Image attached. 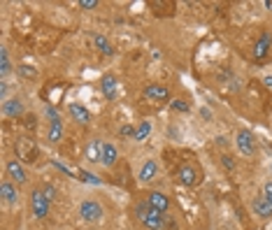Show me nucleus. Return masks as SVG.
I'll list each match as a JSON object with an SVG mask.
<instances>
[{
	"label": "nucleus",
	"instance_id": "nucleus-1",
	"mask_svg": "<svg viewBox=\"0 0 272 230\" xmlns=\"http://www.w3.org/2000/svg\"><path fill=\"white\" fill-rule=\"evenodd\" d=\"M133 212H135L137 221H140V223L144 225L147 230H163V225H165V214H161L158 209H154L152 205L147 203V200H140V203H135Z\"/></svg>",
	"mask_w": 272,
	"mask_h": 230
},
{
	"label": "nucleus",
	"instance_id": "nucleus-2",
	"mask_svg": "<svg viewBox=\"0 0 272 230\" xmlns=\"http://www.w3.org/2000/svg\"><path fill=\"white\" fill-rule=\"evenodd\" d=\"M49 200L44 198L42 191H33L31 193V209H33V216L35 219H44L49 214Z\"/></svg>",
	"mask_w": 272,
	"mask_h": 230
},
{
	"label": "nucleus",
	"instance_id": "nucleus-3",
	"mask_svg": "<svg viewBox=\"0 0 272 230\" xmlns=\"http://www.w3.org/2000/svg\"><path fill=\"white\" fill-rule=\"evenodd\" d=\"M79 216H82L84 221H88V223H93V221H98L100 216H103V207H100V203H96V200H84V203L79 205Z\"/></svg>",
	"mask_w": 272,
	"mask_h": 230
},
{
	"label": "nucleus",
	"instance_id": "nucleus-4",
	"mask_svg": "<svg viewBox=\"0 0 272 230\" xmlns=\"http://www.w3.org/2000/svg\"><path fill=\"white\" fill-rule=\"evenodd\" d=\"M5 170H7V177H10V181H14V184H26V181H28V175H26V170H23V165L19 163L17 158L7 160Z\"/></svg>",
	"mask_w": 272,
	"mask_h": 230
},
{
	"label": "nucleus",
	"instance_id": "nucleus-5",
	"mask_svg": "<svg viewBox=\"0 0 272 230\" xmlns=\"http://www.w3.org/2000/svg\"><path fill=\"white\" fill-rule=\"evenodd\" d=\"M147 203L152 205L154 209H158L161 214H168V209H170L168 195H165V193H161V191H149L147 193Z\"/></svg>",
	"mask_w": 272,
	"mask_h": 230
},
{
	"label": "nucleus",
	"instance_id": "nucleus-6",
	"mask_svg": "<svg viewBox=\"0 0 272 230\" xmlns=\"http://www.w3.org/2000/svg\"><path fill=\"white\" fill-rule=\"evenodd\" d=\"M237 149L245 156H254L256 147H254V135H251L249 130H239L237 133Z\"/></svg>",
	"mask_w": 272,
	"mask_h": 230
},
{
	"label": "nucleus",
	"instance_id": "nucleus-7",
	"mask_svg": "<svg viewBox=\"0 0 272 230\" xmlns=\"http://www.w3.org/2000/svg\"><path fill=\"white\" fill-rule=\"evenodd\" d=\"M68 112H70V116H72V121H77V123H88L91 121V112L84 107V105H77V103H70L68 105Z\"/></svg>",
	"mask_w": 272,
	"mask_h": 230
},
{
	"label": "nucleus",
	"instance_id": "nucleus-8",
	"mask_svg": "<svg viewBox=\"0 0 272 230\" xmlns=\"http://www.w3.org/2000/svg\"><path fill=\"white\" fill-rule=\"evenodd\" d=\"M0 195H3V200H5L7 205H17L19 193H17V186H14V181H10V179L3 181V186H0Z\"/></svg>",
	"mask_w": 272,
	"mask_h": 230
},
{
	"label": "nucleus",
	"instance_id": "nucleus-9",
	"mask_svg": "<svg viewBox=\"0 0 272 230\" xmlns=\"http://www.w3.org/2000/svg\"><path fill=\"white\" fill-rule=\"evenodd\" d=\"M21 112H23V103L19 98H10L3 103V114H5L7 119H17Z\"/></svg>",
	"mask_w": 272,
	"mask_h": 230
},
{
	"label": "nucleus",
	"instance_id": "nucleus-10",
	"mask_svg": "<svg viewBox=\"0 0 272 230\" xmlns=\"http://www.w3.org/2000/svg\"><path fill=\"white\" fill-rule=\"evenodd\" d=\"M116 158H119V151H116L114 144L109 142H103V151H100V163L105 165V168H109V165H114Z\"/></svg>",
	"mask_w": 272,
	"mask_h": 230
},
{
	"label": "nucleus",
	"instance_id": "nucleus-11",
	"mask_svg": "<svg viewBox=\"0 0 272 230\" xmlns=\"http://www.w3.org/2000/svg\"><path fill=\"white\" fill-rule=\"evenodd\" d=\"M144 95L149 100H168L170 98V88L163 84H152V86L144 88Z\"/></svg>",
	"mask_w": 272,
	"mask_h": 230
},
{
	"label": "nucleus",
	"instance_id": "nucleus-12",
	"mask_svg": "<svg viewBox=\"0 0 272 230\" xmlns=\"http://www.w3.org/2000/svg\"><path fill=\"white\" fill-rule=\"evenodd\" d=\"M177 177H179V181L184 184V186H193L198 181V172L196 168H191V165H182L179 172H177Z\"/></svg>",
	"mask_w": 272,
	"mask_h": 230
},
{
	"label": "nucleus",
	"instance_id": "nucleus-13",
	"mask_svg": "<svg viewBox=\"0 0 272 230\" xmlns=\"http://www.w3.org/2000/svg\"><path fill=\"white\" fill-rule=\"evenodd\" d=\"M254 212L261 216V219H270L272 216V203L270 200H265L263 195H258L254 200Z\"/></svg>",
	"mask_w": 272,
	"mask_h": 230
},
{
	"label": "nucleus",
	"instance_id": "nucleus-14",
	"mask_svg": "<svg viewBox=\"0 0 272 230\" xmlns=\"http://www.w3.org/2000/svg\"><path fill=\"white\" fill-rule=\"evenodd\" d=\"M17 151L23 156V160H31V163H33L35 156H38V149H35L33 144L28 142V140H21V142L17 144Z\"/></svg>",
	"mask_w": 272,
	"mask_h": 230
},
{
	"label": "nucleus",
	"instance_id": "nucleus-15",
	"mask_svg": "<svg viewBox=\"0 0 272 230\" xmlns=\"http://www.w3.org/2000/svg\"><path fill=\"white\" fill-rule=\"evenodd\" d=\"M100 151H103V142H98V140H91L86 144V158L91 163H98L100 160Z\"/></svg>",
	"mask_w": 272,
	"mask_h": 230
},
{
	"label": "nucleus",
	"instance_id": "nucleus-16",
	"mask_svg": "<svg viewBox=\"0 0 272 230\" xmlns=\"http://www.w3.org/2000/svg\"><path fill=\"white\" fill-rule=\"evenodd\" d=\"M154 177H156V163L154 160H147V163L142 165V170H140V181H152Z\"/></svg>",
	"mask_w": 272,
	"mask_h": 230
},
{
	"label": "nucleus",
	"instance_id": "nucleus-17",
	"mask_svg": "<svg viewBox=\"0 0 272 230\" xmlns=\"http://www.w3.org/2000/svg\"><path fill=\"white\" fill-rule=\"evenodd\" d=\"M267 49H270V35H267V33H263L261 42L256 44V49H254V58H265Z\"/></svg>",
	"mask_w": 272,
	"mask_h": 230
},
{
	"label": "nucleus",
	"instance_id": "nucleus-18",
	"mask_svg": "<svg viewBox=\"0 0 272 230\" xmlns=\"http://www.w3.org/2000/svg\"><path fill=\"white\" fill-rule=\"evenodd\" d=\"M10 70H12L10 54H7V49H5V47H3V49H0V77L5 79V77L10 75Z\"/></svg>",
	"mask_w": 272,
	"mask_h": 230
},
{
	"label": "nucleus",
	"instance_id": "nucleus-19",
	"mask_svg": "<svg viewBox=\"0 0 272 230\" xmlns=\"http://www.w3.org/2000/svg\"><path fill=\"white\" fill-rule=\"evenodd\" d=\"M103 93H105V98H114L116 95V79L114 77H105L103 79Z\"/></svg>",
	"mask_w": 272,
	"mask_h": 230
},
{
	"label": "nucleus",
	"instance_id": "nucleus-20",
	"mask_svg": "<svg viewBox=\"0 0 272 230\" xmlns=\"http://www.w3.org/2000/svg\"><path fill=\"white\" fill-rule=\"evenodd\" d=\"M93 42H96V47L100 49V54H105V56H109L112 54V44H109V40L107 38H103V35H93Z\"/></svg>",
	"mask_w": 272,
	"mask_h": 230
},
{
	"label": "nucleus",
	"instance_id": "nucleus-21",
	"mask_svg": "<svg viewBox=\"0 0 272 230\" xmlns=\"http://www.w3.org/2000/svg\"><path fill=\"white\" fill-rule=\"evenodd\" d=\"M149 133H152V123H149V121H142L140 126L135 128V137H133V140H135V142H142V140H147Z\"/></svg>",
	"mask_w": 272,
	"mask_h": 230
},
{
	"label": "nucleus",
	"instance_id": "nucleus-22",
	"mask_svg": "<svg viewBox=\"0 0 272 230\" xmlns=\"http://www.w3.org/2000/svg\"><path fill=\"white\" fill-rule=\"evenodd\" d=\"M17 72L21 77H26V79H35V77H38V70L31 65H17Z\"/></svg>",
	"mask_w": 272,
	"mask_h": 230
},
{
	"label": "nucleus",
	"instance_id": "nucleus-23",
	"mask_svg": "<svg viewBox=\"0 0 272 230\" xmlns=\"http://www.w3.org/2000/svg\"><path fill=\"white\" fill-rule=\"evenodd\" d=\"M61 135H63V128H61V123H51V128H49V140H51V142H58Z\"/></svg>",
	"mask_w": 272,
	"mask_h": 230
},
{
	"label": "nucleus",
	"instance_id": "nucleus-24",
	"mask_svg": "<svg viewBox=\"0 0 272 230\" xmlns=\"http://www.w3.org/2000/svg\"><path fill=\"white\" fill-rule=\"evenodd\" d=\"M170 107H172L174 112H189V103L182 100V98H174L172 103H170Z\"/></svg>",
	"mask_w": 272,
	"mask_h": 230
},
{
	"label": "nucleus",
	"instance_id": "nucleus-25",
	"mask_svg": "<svg viewBox=\"0 0 272 230\" xmlns=\"http://www.w3.org/2000/svg\"><path fill=\"white\" fill-rule=\"evenodd\" d=\"M119 135L121 137H135V128H133L131 123H128V126H121L119 128Z\"/></svg>",
	"mask_w": 272,
	"mask_h": 230
},
{
	"label": "nucleus",
	"instance_id": "nucleus-26",
	"mask_svg": "<svg viewBox=\"0 0 272 230\" xmlns=\"http://www.w3.org/2000/svg\"><path fill=\"white\" fill-rule=\"evenodd\" d=\"M42 193H44V198H47L49 203H51V200H54V198H56V188L51 186V184H47V186L42 188Z\"/></svg>",
	"mask_w": 272,
	"mask_h": 230
},
{
	"label": "nucleus",
	"instance_id": "nucleus-27",
	"mask_svg": "<svg viewBox=\"0 0 272 230\" xmlns=\"http://www.w3.org/2000/svg\"><path fill=\"white\" fill-rule=\"evenodd\" d=\"M47 116L51 119V123H61V116H58V112H56L54 107H47Z\"/></svg>",
	"mask_w": 272,
	"mask_h": 230
},
{
	"label": "nucleus",
	"instance_id": "nucleus-28",
	"mask_svg": "<svg viewBox=\"0 0 272 230\" xmlns=\"http://www.w3.org/2000/svg\"><path fill=\"white\" fill-rule=\"evenodd\" d=\"M79 7H84V10H93V7H98V0H79Z\"/></svg>",
	"mask_w": 272,
	"mask_h": 230
},
{
	"label": "nucleus",
	"instance_id": "nucleus-29",
	"mask_svg": "<svg viewBox=\"0 0 272 230\" xmlns=\"http://www.w3.org/2000/svg\"><path fill=\"white\" fill-rule=\"evenodd\" d=\"M263 198H265V200H270V203H272V181H267L265 186H263Z\"/></svg>",
	"mask_w": 272,
	"mask_h": 230
},
{
	"label": "nucleus",
	"instance_id": "nucleus-30",
	"mask_svg": "<svg viewBox=\"0 0 272 230\" xmlns=\"http://www.w3.org/2000/svg\"><path fill=\"white\" fill-rule=\"evenodd\" d=\"M223 165H226V168H228V170H233L235 168V163H233V158H230L228 153H226V156H223Z\"/></svg>",
	"mask_w": 272,
	"mask_h": 230
},
{
	"label": "nucleus",
	"instance_id": "nucleus-31",
	"mask_svg": "<svg viewBox=\"0 0 272 230\" xmlns=\"http://www.w3.org/2000/svg\"><path fill=\"white\" fill-rule=\"evenodd\" d=\"M263 84H265V86H267V88H270V91H272V75H267L265 79H263Z\"/></svg>",
	"mask_w": 272,
	"mask_h": 230
}]
</instances>
